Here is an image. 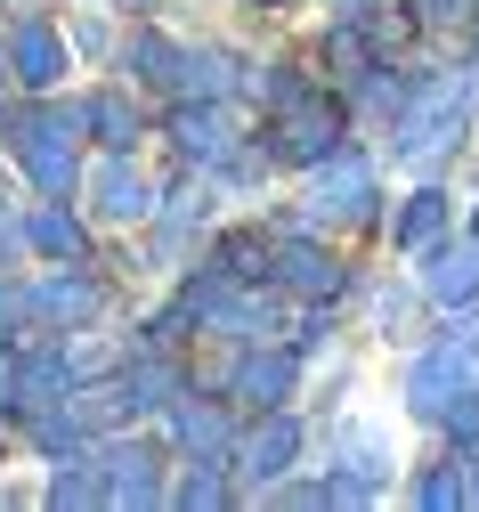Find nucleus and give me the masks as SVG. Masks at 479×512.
Here are the masks:
<instances>
[{
	"instance_id": "obj_1",
	"label": "nucleus",
	"mask_w": 479,
	"mask_h": 512,
	"mask_svg": "<svg viewBox=\"0 0 479 512\" xmlns=\"http://www.w3.org/2000/svg\"><path fill=\"white\" fill-rule=\"evenodd\" d=\"M471 106H479V74H471V66L415 82L406 106L390 114V155H398L406 171H439V163L463 147V131H471Z\"/></svg>"
},
{
	"instance_id": "obj_2",
	"label": "nucleus",
	"mask_w": 479,
	"mask_h": 512,
	"mask_svg": "<svg viewBox=\"0 0 479 512\" xmlns=\"http://www.w3.org/2000/svg\"><path fill=\"white\" fill-rule=\"evenodd\" d=\"M9 155L33 179V196H74L82 187V106L41 98L33 114H9Z\"/></svg>"
},
{
	"instance_id": "obj_3",
	"label": "nucleus",
	"mask_w": 479,
	"mask_h": 512,
	"mask_svg": "<svg viewBox=\"0 0 479 512\" xmlns=\"http://www.w3.org/2000/svg\"><path fill=\"white\" fill-rule=\"evenodd\" d=\"M309 228H366L374 220V155L341 139L317 171H309Z\"/></svg>"
},
{
	"instance_id": "obj_4",
	"label": "nucleus",
	"mask_w": 479,
	"mask_h": 512,
	"mask_svg": "<svg viewBox=\"0 0 479 512\" xmlns=\"http://www.w3.org/2000/svg\"><path fill=\"white\" fill-rule=\"evenodd\" d=\"M341 139H350V114L325 106V90H309V98L268 114V147H277V163H293V171H317Z\"/></svg>"
},
{
	"instance_id": "obj_5",
	"label": "nucleus",
	"mask_w": 479,
	"mask_h": 512,
	"mask_svg": "<svg viewBox=\"0 0 479 512\" xmlns=\"http://www.w3.org/2000/svg\"><path fill=\"white\" fill-rule=\"evenodd\" d=\"M301 447H309V423H301L293 407H260V423L236 439V456H228V464H236L244 488H277V480L301 464Z\"/></svg>"
},
{
	"instance_id": "obj_6",
	"label": "nucleus",
	"mask_w": 479,
	"mask_h": 512,
	"mask_svg": "<svg viewBox=\"0 0 479 512\" xmlns=\"http://www.w3.org/2000/svg\"><path fill=\"white\" fill-rule=\"evenodd\" d=\"M25 293H33L41 334H57V326L65 334H74V326L90 334V317L106 309V277H90V261H49V277H33Z\"/></svg>"
},
{
	"instance_id": "obj_7",
	"label": "nucleus",
	"mask_w": 479,
	"mask_h": 512,
	"mask_svg": "<svg viewBox=\"0 0 479 512\" xmlns=\"http://www.w3.org/2000/svg\"><path fill=\"white\" fill-rule=\"evenodd\" d=\"M0 49H9V82H17V90H33V98H49L65 74H74V41H65L49 17H17Z\"/></svg>"
},
{
	"instance_id": "obj_8",
	"label": "nucleus",
	"mask_w": 479,
	"mask_h": 512,
	"mask_svg": "<svg viewBox=\"0 0 479 512\" xmlns=\"http://www.w3.org/2000/svg\"><path fill=\"white\" fill-rule=\"evenodd\" d=\"M268 285H277V293H293V301H333L341 285H350V269H341L333 252L301 228V236H285L277 252H268Z\"/></svg>"
},
{
	"instance_id": "obj_9",
	"label": "nucleus",
	"mask_w": 479,
	"mask_h": 512,
	"mask_svg": "<svg viewBox=\"0 0 479 512\" xmlns=\"http://www.w3.org/2000/svg\"><path fill=\"white\" fill-rule=\"evenodd\" d=\"M301 391V350L293 342H244V358H236V374H228V399H244V407H285Z\"/></svg>"
},
{
	"instance_id": "obj_10",
	"label": "nucleus",
	"mask_w": 479,
	"mask_h": 512,
	"mask_svg": "<svg viewBox=\"0 0 479 512\" xmlns=\"http://www.w3.org/2000/svg\"><path fill=\"white\" fill-rule=\"evenodd\" d=\"M163 423H171V447L179 456H236V415H228V399H195V382L163 407Z\"/></svg>"
},
{
	"instance_id": "obj_11",
	"label": "nucleus",
	"mask_w": 479,
	"mask_h": 512,
	"mask_svg": "<svg viewBox=\"0 0 479 512\" xmlns=\"http://www.w3.org/2000/svg\"><path fill=\"white\" fill-rule=\"evenodd\" d=\"M90 212L106 228H147L155 220V187L130 171V155H98L90 163Z\"/></svg>"
},
{
	"instance_id": "obj_12",
	"label": "nucleus",
	"mask_w": 479,
	"mask_h": 512,
	"mask_svg": "<svg viewBox=\"0 0 479 512\" xmlns=\"http://www.w3.org/2000/svg\"><path fill=\"white\" fill-rule=\"evenodd\" d=\"M415 293L431 301V309H471L479 301V236H463V244H431L423 252V277H415Z\"/></svg>"
},
{
	"instance_id": "obj_13",
	"label": "nucleus",
	"mask_w": 479,
	"mask_h": 512,
	"mask_svg": "<svg viewBox=\"0 0 479 512\" xmlns=\"http://www.w3.org/2000/svg\"><path fill=\"white\" fill-rule=\"evenodd\" d=\"M163 131H171V147H179V163H187V171H220V163H228V147H236L212 98H179Z\"/></svg>"
},
{
	"instance_id": "obj_14",
	"label": "nucleus",
	"mask_w": 479,
	"mask_h": 512,
	"mask_svg": "<svg viewBox=\"0 0 479 512\" xmlns=\"http://www.w3.org/2000/svg\"><path fill=\"white\" fill-rule=\"evenodd\" d=\"M463 382H471V366H463V358H455L447 342H431V350H423L415 366H406V407H415L423 423H439V407H447V399L463 391Z\"/></svg>"
},
{
	"instance_id": "obj_15",
	"label": "nucleus",
	"mask_w": 479,
	"mask_h": 512,
	"mask_svg": "<svg viewBox=\"0 0 479 512\" xmlns=\"http://www.w3.org/2000/svg\"><path fill=\"white\" fill-rule=\"evenodd\" d=\"M171 90L179 98H228V90H244V57L236 49H220V41H203V49H179V74H171Z\"/></svg>"
},
{
	"instance_id": "obj_16",
	"label": "nucleus",
	"mask_w": 479,
	"mask_h": 512,
	"mask_svg": "<svg viewBox=\"0 0 479 512\" xmlns=\"http://www.w3.org/2000/svg\"><path fill=\"white\" fill-rule=\"evenodd\" d=\"M17 228H25V244L41 252V261H90V228L65 212V196H41Z\"/></svg>"
},
{
	"instance_id": "obj_17",
	"label": "nucleus",
	"mask_w": 479,
	"mask_h": 512,
	"mask_svg": "<svg viewBox=\"0 0 479 512\" xmlns=\"http://www.w3.org/2000/svg\"><path fill=\"white\" fill-rule=\"evenodd\" d=\"M447 228H455V196H447V187H415V196H406V212L390 220V244L423 261V252H431Z\"/></svg>"
},
{
	"instance_id": "obj_18",
	"label": "nucleus",
	"mask_w": 479,
	"mask_h": 512,
	"mask_svg": "<svg viewBox=\"0 0 479 512\" xmlns=\"http://www.w3.org/2000/svg\"><path fill=\"white\" fill-rule=\"evenodd\" d=\"M82 131L98 139V155H139V139H147V114L130 106L122 90H98V98L82 106Z\"/></svg>"
},
{
	"instance_id": "obj_19",
	"label": "nucleus",
	"mask_w": 479,
	"mask_h": 512,
	"mask_svg": "<svg viewBox=\"0 0 479 512\" xmlns=\"http://www.w3.org/2000/svg\"><path fill=\"white\" fill-rule=\"evenodd\" d=\"M122 74H139V82L171 90V74H179V41H171V33H155V25H139V33L122 41Z\"/></svg>"
},
{
	"instance_id": "obj_20",
	"label": "nucleus",
	"mask_w": 479,
	"mask_h": 512,
	"mask_svg": "<svg viewBox=\"0 0 479 512\" xmlns=\"http://www.w3.org/2000/svg\"><path fill=\"white\" fill-rule=\"evenodd\" d=\"M415 504H431V512L471 504V488H463V456H431V464L415 472Z\"/></svg>"
},
{
	"instance_id": "obj_21",
	"label": "nucleus",
	"mask_w": 479,
	"mask_h": 512,
	"mask_svg": "<svg viewBox=\"0 0 479 512\" xmlns=\"http://www.w3.org/2000/svg\"><path fill=\"white\" fill-rule=\"evenodd\" d=\"M212 261H220L228 277L252 285V277H268V244H260V228H228V236L212 244Z\"/></svg>"
},
{
	"instance_id": "obj_22",
	"label": "nucleus",
	"mask_w": 479,
	"mask_h": 512,
	"mask_svg": "<svg viewBox=\"0 0 479 512\" xmlns=\"http://www.w3.org/2000/svg\"><path fill=\"white\" fill-rule=\"evenodd\" d=\"M25 415V342H0V423Z\"/></svg>"
},
{
	"instance_id": "obj_23",
	"label": "nucleus",
	"mask_w": 479,
	"mask_h": 512,
	"mask_svg": "<svg viewBox=\"0 0 479 512\" xmlns=\"http://www.w3.org/2000/svg\"><path fill=\"white\" fill-rule=\"evenodd\" d=\"M439 431H447L455 447H479V391H471V382H463V391L439 407Z\"/></svg>"
},
{
	"instance_id": "obj_24",
	"label": "nucleus",
	"mask_w": 479,
	"mask_h": 512,
	"mask_svg": "<svg viewBox=\"0 0 479 512\" xmlns=\"http://www.w3.org/2000/svg\"><path fill=\"white\" fill-rule=\"evenodd\" d=\"M65 41H74V49H82V57H98V49H106V41H114V25H106V17H82V25H74V33H65Z\"/></svg>"
},
{
	"instance_id": "obj_25",
	"label": "nucleus",
	"mask_w": 479,
	"mask_h": 512,
	"mask_svg": "<svg viewBox=\"0 0 479 512\" xmlns=\"http://www.w3.org/2000/svg\"><path fill=\"white\" fill-rule=\"evenodd\" d=\"M463 456V488H471V504H479V447H455Z\"/></svg>"
},
{
	"instance_id": "obj_26",
	"label": "nucleus",
	"mask_w": 479,
	"mask_h": 512,
	"mask_svg": "<svg viewBox=\"0 0 479 512\" xmlns=\"http://www.w3.org/2000/svg\"><path fill=\"white\" fill-rule=\"evenodd\" d=\"M415 9H423V17H455V0H415Z\"/></svg>"
},
{
	"instance_id": "obj_27",
	"label": "nucleus",
	"mask_w": 479,
	"mask_h": 512,
	"mask_svg": "<svg viewBox=\"0 0 479 512\" xmlns=\"http://www.w3.org/2000/svg\"><path fill=\"white\" fill-rule=\"evenodd\" d=\"M260 9H301V0H260Z\"/></svg>"
},
{
	"instance_id": "obj_28",
	"label": "nucleus",
	"mask_w": 479,
	"mask_h": 512,
	"mask_svg": "<svg viewBox=\"0 0 479 512\" xmlns=\"http://www.w3.org/2000/svg\"><path fill=\"white\" fill-rule=\"evenodd\" d=\"M471 74H479V33H471Z\"/></svg>"
},
{
	"instance_id": "obj_29",
	"label": "nucleus",
	"mask_w": 479,
	"mask_h": 512,
	"mask_svg": "<svg viewBox=\"0 0 479 512\" xmlns=\"http://www.w3.org/2000/svg\"><path fill=\"white\" fill-rule=\"evenodd\" d=\"M122 9H155V0H122Z\"/></svg>"
},
{
	"instance_id": "obj_30",
	"label": "nucleus",
	"mask_w": 479,
	"mask_h": 512,
	"mask_svg": "<svg viewBox=\"0 0 479 512\" xmlns=\"http://www.w3.org/2000/svg\"><path fill=\"white\" fill-rule=\"evenodd\" d=\"M341 9H366V0H341Z\"/></svg>"
},
{
	"instance_id": "obj_31",
	"label": "nucleus",
	"mask_w": 479,
	"mask_h": 512,
	"mask_svg": "<svg viewBox=\"0 0 479 512\" xmlns=\"http://www.w3.org/2000/svg\"><path fill=\"white\" fill-rule=\"evenodd\" d=\"M471 236H479V212H471Z\"/></svg>"
},
{
	"instance_id": "obj_32",
	"label": "nucleus",
	"mask_w": 479,
	"mask_h": 512,
	"mask_svg": "<svg viewBox=\"0 0 479 512\" xmlns=\"http://www.w3.org/2000/svg\"><path fill=\"white\" fill-rule=\"evenodd\" d=\"M0 447H9V431H0Z\"/></svg>"
}]
</instances>
